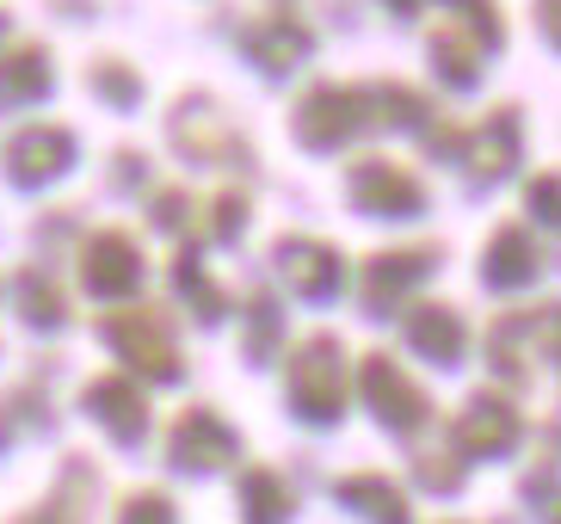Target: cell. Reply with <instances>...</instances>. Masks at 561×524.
<instances>
[{"label": "cell", "mask_w": 561, "mask_h": 524, "mask_svg": "<svg viewBox=\"0 0 561 524\" xmlns=\"http://www.w3.org/2000/svg\"><path fill=\"white\" fill-rule=\"evenodd\" d=\"M340 500H346V506H358L370 524H408V500H401L389 481L352 476V481H340Z\"/></svg>", "instance_id": "cell-6"}, {"label": "cell", "mask_w": 561, "mask_h": 524, "mask_svg": "<svg viewBox=\"0 0 561 524\" xmlns=\"http://www.w3.org/2000/svg\"><path fill=\"white\" fill-rule=\"evenodd\" d=\"M413 345L432 352L438 364H450L462 352V345H457V321H450L445 309H420V315H413Z\"/></svg>", "instance_id": "cell-11"}, {"label": "cell", "mask_w": 561, "mask_h": 524, "mask_svg": "<svg viewBox=\"0 0 561 524\" xmlns=\"http://www.w3.org/2000/svg\"><path fill=\"white\" fill-rule=\"evenodd\" d=\"M173 463L204 476V469H229L234 463V432L216 420V413H185L180 432H173Z\"/></svg>", "instance_id": "cell-2"}, {"label": "cell", "mask_w": 561, "mask_h": 524, "mask_svg": "<svg viewBox=\"0 0 561 524\" xmlns=\"http://www.w3.org/2000/svg\"><path fill=\"white\" fill-rule=\"evenodd\" d=\"M358 197H364V204H382V210H413V204H420L413 185L401 180L396 167H364V173H358Z\"/></svg>", "instance_id": "cell-10"}, {"label": "cell", "mask_w": 561, "mask_h": 524, "mask_svg": "<svg viewBox=\"0 0 561 524\" xmlns=\"http://www.w3.org/2000/svg\"><path fill=\"white\" fill-rule=\"evenodd\" d=\"M117 524H180V512H173V500H167V493H136Z\"/></svg>", "instance_id": "cell-13"}, {"label": "cell", "mask_w": 561, "mask_h": 524, "mask_svg": "<svg viewBox=\"0 0 561 524\" xmlns=\"http://www.w3.org/2000/svg\"><path fill=\"white\" fill-rule=\"evenodd\" d=\"M284 272H290L309 296H328V284L340 278V260H333V253H314V247H290V253H284Z\"/></svg>", "instance_id": "cell-12"}, {"label": "cell", "mask_w": 561, "mask_h": 524, "mask_svg": "<svg viewBox=\"0 0 561 524\" xmlns=\"http://www.w3.org/2000/svg\"><path fill=\"white\" fill-rule=\"evenodd\" d=\"M364 389H370V408L382 413V420H389V426H420V420H426V401H420V395H413V383L401 377L396 364H382V358H370L364 364Z\"/></svg>", "instance_id": "cell-3"}, {"label": "cell", "mask_w": 561, "mask_h": 524, "mask_svg": "<svg viewBox=\"0 0 561 524\" xmlns=\"http://www.w3.org/2000/svg\"><path fill=\"white\" fill-rule=\"evenodd\" d=\"M241 512H248V524H284L290 519V493L278 488V476L253 469V476L241 481Z\"/></svg>", "instance_id": "cell-9"}, {"label": "cell", "mask_w": 561, "mask_h": 524, "mask_svg": "<svg viewBox=\"0 0 561 524\" xmlns=\"http://www.w3.org/2000/svg\"><path fill=\"white\" fill-rule=\"evenodd\" d=\"M112 340H117V352L142 358V371L173 377V352L161 345V328H154V321H112Z\"/></svg>", "instance_id": "cell-8"}, {"label": "cell", "mask_w": 561, "mask_h": 524, "mask_svg": "<svg viewBox=\"0 0 561 524\" xmlns=\"http://www.w3.org/2000/svg\"><path fill=\"white\" fill-rule=\"evenodd\" d=\"M87 278H93V291H124V284L136 278V253L124 247V235H100V241L87 247Z\"/></svg>", "instance_id": "cell-7"}, {"label": "cell", "mask_w": 561, "mask_h": 524, "mask_svg": "<svg viewBox=\"0 0 561 524\" xmlns=\"http://www.w3.org/2000/svg\"><path fill=\"white\" fill-rule=\"evenodd\" d=\"M87 408L105 413L124 444H130L136 432H142V420H149V408H142V395H136L130 383H93V389H87Z\"/></svg>", "instance_id": "cell-5"}, {"label": "cell", "mask_w": 561, "mask_h": 524, "mask_svg": "<svg viewBox=\"0 0 561 524\" xmlns=\"http://www.w3.org/2000/svg\"><path fill=\"white\" fill-rule=\"evenodd\" d=\"M290 383H297V408L309 420H333L340 413V352L333 340H309L290 364Z\"/></svg>", "instance_id": "cell-1"}, {"label": "cell", "mask_w": 561, "mask_h": 524, "mask_svg": "<svg viewBox=\"0 0 561 524\" xmlns=\"http://www.w3.org/2000/svg\"><path fill=\"white\" fill-rule=\"evenodd\" d=\"M457 438H462V451L469 457H500L512 438H518V413L506 408V401H476V408L462 413V426H457Z\"/></svg>", "instance_id": "cell-4"}]
</instances>
